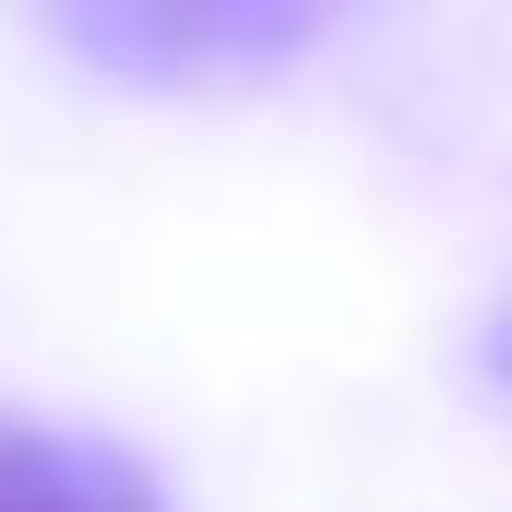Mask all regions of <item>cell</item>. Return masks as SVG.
I'll return each instance as SVG.
<instances>
[{"mask_svg":"<svg viewBox=\"0 0 512 512\" xmlns=\"http://www.w3.org/2000/svg\"><path fill=\"white\" fill-rule=\"evenodd\" d=\"M42 11L95 74L209 84V74H262V63L304 53L335 21V0H42Z\"/></svg>","mask_w":512,"mask_h":512,"instance_id":"1","label":"cell"},{"mask_svg":"<svg viewBox=\"0 0 512 512\" xmlns=\"http://www.w3.org/2000/svg\"><path fill=\"white\" fill-rule=\"evenodd\" d=\"M0 512H157V481L115 439L0 408Z\"/></svg>","mask_w":512,"mask_h":512,"instance_id":"2","label":"cell"},{"mask_svg":"<svg viewBox=\"0 0 512 512\" xmlns=\"http://www.w3.org/2000/svg\"><path fill=\"white\" fill-rule=\"evenodd\" d=\"M492 377H502V387H512V314H502V324H492Z\"/></svg>","mask_w":512,"mask_h":512,"instance_id":"3","label":"cell"}]
</instances>
